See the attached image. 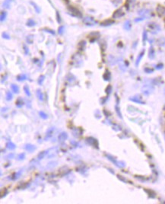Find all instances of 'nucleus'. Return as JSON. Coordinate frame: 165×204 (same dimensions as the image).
<instances>
[{
	"instance_id": "nucleus-54",
	"label": "nucleus",
	"mask_w": 165,
	"mask_h": 204,
	"mask_svg": "<svg viewBox=\"0 0 165 204\" xmlns=\"http://www.w3.org/2000/svg\"><path fill=\"white\" fill-rule=\"evenodd\" d=\"M2 37L5 38V39H7V40H9V39H10V36H9V34H7V33H5V32L2 33Z\"/></svg>"
},
{
	"instance_id": "nucleus-7",
	"label": "nucleus",
	"mask_w": 165,
	"mask_h": 204,
	"mask_svg": "<svg viewBox=\"0 0 165 204\" xmlns=\"http://www.w3.org/2000/svg\"><path fill=\"white\" fill-rule=\"evenodd\" d=\"M139 14L141 17H143L144 18H149L152 16V11L149 9H141L139 11Z\"/></svg>"
},
{
	"instance_id": "nucleus-17",
	"label": "nucleus",
	"mask_w": 165,
	"mask_h": 204,
	"mask_svg": "<svg viewBox=\"0 0 165 204\" xmlns=\"http://www.w3.org/2000/svg\"><path fill=\"white\" fill-rule=\"evenodd\" d=\"M152 88H151V86L149 85H144V87L142 88V91L145 95H148L149 94L152 93Z\"/></svg>"
},
{
	"instance_id": "nucleus-11",
	"label": "nucleus",
	"mask_w": 165,
	"mask_h": 204,
	"mask_svg": "<svg viewBox=\"0 0 165 204\" xmlns=\"http://www.w3.org/2000/svg\"><path fill=\"white\" fill-rule=\"evenodd\" d=\"M156 12L158 14V16L162 17L165 15V6L161 5H158L156 8Z\"/></svg>"
},
{
	"instance_id": "nucleus-60",
	"label": "nucleus",
	"mask_w": 165,
	"mask_h": 204,
	"mask_svg": "<svg viewBox=\"0 0 165 204\" xmlns=\"http://www.w3.org/2000/svg\"><path fill=\"white\" fill-rule=\"evenodd\" d=\"M65 2H66V3H69V0H63Z\"/></svg>"
},
{
	"instance_id": "nucleus-45",
	"label": "nucleus",
	"mask_w": 165,
	"mask_h": 204,
	"mask_svg": "<svg viewBox=\"0 0 165 204\" xmlns=\"http://www.w3.org/2000/svg\"><path fill=\"white\" fill-rule=\"evenodd\" d=\"M42 30H43V31H45V32H48V33H50V34H53V35L55 34V31H54L53 30L50 29V28H47V27H44V28H43Z\"/></svg>"
},
{
	"instance_id": "nucleus-49",
	"label": "nucleus",
	"mask_w": 165,
	"mask_h": 204,
	"mask_svg": "<svg viewBox=\"0 0 165 204\" xmlns=\"http://www.w3.org/2000/svg\"><path fill=\"white\" fill-rule=\"evenodd\" d=\"M100 46H101V49L102 51H105L106 48H107V43L105 42H101V43H100Z\"/></svg>"
},
{
	"instance_id": "nucleus-58",
	"label": "nucleus",
	"mask_w": 165,
	"mask_h": 204,
	"mask_svg": "<svg viewBox=\"0 0 165 204\" xmlns=\"http://www.w3.org/2000/svg\"><path fill=\"white\" fill-rule=\"evenodd\" d=\"M144 19H145V18H144L143 17H141V18H136V19H135V21H136V22H138V21H143Z\"/></svg>"
},
{
	"instance_id": "nucleus-39",
	"label": "nucleus",
	"mask_w": 165,
	"mask_h": 204,
	"mask_svg": "<svg viewBox=\"0 0 165 204\" xmlns=\"http://www.w3.org/2000/svg\"><path fill=\"white\" fill-rule=\"evenodd\" d=\"M112 90H113V88H112V86L110 85H107V88H106V89H105V92H106V94L107 95H110L111 92H112Z\"/></svg>"
},
{
	"instance_id": "nucleus-30",
	"label": "nucleus",
	"mask_w": 165,
	"mask_h": 204,
	"mask_svg": "<svg viewBox=\"0 0 165 204\" xmlns=\"http://www.w3.org/2000/svg\"><path fill=\"white\" fill-rule=\"evenodd\" d=\"M26 24H27V27H34V26L36 25V22H35V21H34V19H31V18H30V19H28V20H27V21Z\"/></svg>"
},
{
	"instance_id": "nucleus-40",
	"label": "nucleus",
	"mask_w": 165,
	"mask_h": 204,
	"mask_svg": "<svg viewBox=\"0 0 165 204\" xmlns=\"http://www.w3.org/2000/svg\"><path fill=\"white\" fill-rule=\"evenodd\" d=\"M39 115H40V117L42 119H43V120H46V119L48 118V115H47L46 113H44L43 111H40V112H39Z\"/></svg>"
},
{
	"instance_id": "nucleus-61",
	"label": "nucleus",
	"mask_w": 165,
	"mask_h": 204,
	"mask_svg": "<svg viewBox=\"0 0 165 204\" xmlns=\"http://www.w3.org/2000/svg\"><path fill=\"white\" fill-rule=\"evenodd\" d=\"M164 24H165V18H164Z\"/></svg>"
},
{
	"instance_id": "nucleus-6",
	"label": "nucleus",
	"mask_w": 165,
	"mask_h": 204,
	"mask_svg": "<svg viewBox=\"0 0 165 204\" xmlns=\"http://www.w3.org/2000/svg\"><path fill=\"white\" fill-rule=\"evenodd\" d=\"M101 37V34L99 32L97 31H95V32H91L88 35V37L89 39V41L91 43H94L95 42L96 40H97L99 39V37Z\"/></svg>"
},
{
	"instance_id": "nucleus-14",
	"label": "nucleus",
	"mask_w": 165,
	"mask_h": 204,
	"mask_svg": "<svg viewBox=\"0 0 165 204\" xmlns=\"http://www.w3.org/2000/svg\"><path fill=\"white\" fill-rule=\"evenodd\" d=\"M83 133V130L80 127H78V128H74L72 130V135L75 136V137H80Z\"/></svg>"
},
{
	"instance_id": "nucleus-43",
	"label": "nucleus",
	"mask_w": 165,
	"mask_h": 204,
	"mask_svg": "<svg viewBox=\"0 0 165 204\" xmlns=\"http://www.w3.org/2000/svg\"><path fill=\"white\" fill-rule=\"evenodd\" d=\"M27 42L28 43H33V42H34V36L33 35H28L27 37Z\"/></svg>"
},
{
	"instance_id": "nucleus-5",
	"label": "nucleus",
	"mask_w": 165,
	"mask_h": 204,
	"mask_svg": "<svg viewBox=\"0 0 165 204\" xmlns=\"http://www.w3.org/2000/svg\"><path fill=\"white\" fill-rule=\"evenodd\" d=\"M85 141H86V143L88 144V145H90V146H94V148H97V149H99V144H98V141H97V139H94V137H91V136H88V137H87L86 139H85Z\"/></svg>"
},
{
	"instance_id": "nucleus-51",
	"label": "nucleus",
	"mask_w": 165,
	"mask_h": 204,
	"mask_svg": "<svg viewBox=\"0 0 165 204\" xmlns=\"http://www.w3.org/2000/svg\"><path fill=\"white\" fill-rule=\"evenodd\" d=\"M145 191H146L147 193H148V194H149V196H150L151 197H152V198L155 197V194L153 191H150V190H145Z\"/></svg>"
},
{
	"instance_id": "nucleus-44",
	"label": "nucleus",
	"mask_w": 165,
	"mask_h": 204,
	"mask_svg": "<svg viewBox=\"0 0 165 204\" xmlns=\"http://www.w3.org/2000/svg\"><path fill=\"white\" fill-rule=\"evenodd\" d=\"M13 96H12V94L11 93V91H7L6 92V96H5V99L7 101H11L12 99Z\"/></svg>"
},
{
	"instance_id": "nucleus-29",
	"label": "nucleus",
	"mask_w": 165,
	"mask_h": 204,
	"mask_svg": "<svg viewBox=\"0 0 165 204\" xmlns=\"http://www.w3.org/2000/svg\"><path fill=\"white\" fill-rule=\"evenodd\" d=\"M21 174H22V171H18V172L14 173V174L12 175V176H11V179H12L13 181L18 179V178L21 177Z\"/></svg>"
},
{
	"instance_id": "nucleus-4",
	"label": "nucleus",
	"mask_w": 165,
	"mask_h": 204,
	"mask_svg": "<svg viewBox=\"0 0 165 204\" xmlns=\"http://www.w3.org/2000/svg\"><path fill=\"white\" fill-rule=\"evenodd\" d=\"M83 23L87 26H94L97 24V21H95L92 17L86 16L83 18Z\"/></svg>"
},
{
	"instance_id": "nucleus-50",
	"label": "nucleus",
	"mask_w": 165,
	"mask_h": 204,
	"mask_svg": "<svg viewBox=\"0 0 165 204\" xmlns=\"http://www.w3.org/2000/svg\"><path fill=\"white\" fill-rule=\"evenodd\" d=\"M25 158V153H21L18 155L17 157V159L19 160V161H21V160H24Z\"/></svg>"
},
{
	"instance_id": "nucleus-19",
	"label": "nucleus",
	"mask_w": 165,
	"mask_h": 204,
	"mask_svg": "<svg viewBox=\"0 0 165 204\" xmlns=\"http://www.w3.org/2000/svg\"><path fill=\"white\" fill-rule=\"evenodd\" d=\"M136 0H126V5H125L126 8L128 10H129L132 7H133V6L135 5V4H136Z\"/></svg>"
},
{
	"instance_id": "nucleus-20",
	"label": "nucleus",
	"mask_w": 165,
	"mask_h": 204,
	"mask_svg": "<svg viewBox=\"0 0 165 204\" xmlns=\"http://www.w3.org/2000/svg\"><path fill=\"white\" fill-rule=\"evenodd\" d=\"M86 47V41L85 40H81L78 43V49L80 51H84Z\"/></svg>"
},
{
	"instance_id": "nucleus-22",
	"label": "nucleus",
	"mask_w": 165,
	"mask_h": 204,
	"mask_svg": "<svg viewBox=\"0 0 165 204\" xmlns=\"http://www.w3.org/2000/svg\"><path fill=\"white\" fill-rule=\"evenodd\" d=\"M148 57L151 59H153L155 57V50L153 46H151L148 51Z\"/></svg>"
},
{
	"instance_id": "nucleus-48",
	"label": "nucleus",
	"mask_w": 165,
	"mask_h": 204,
	"mask_svg": "<svg viewBox=\"0 0 165 204\" xmlns=\"http://www.w3.org/2000/svg\"><path fill=\"white\" fill-rule=\"evenodd\" d=\"M115 109H116V112H117V114H118L119 117H120V118H122V114H121V112H120V107H119L118 104H117V105H116V107H115Z\"/></svg>"
},
{
	"instance_id": "nucleus-24",
	"label": "nucleus",
	"mask_w": 165,
	"mask_h": 204,
	"mask_svg": "<svg viewBox=\"0 0 165 204\" xmlns=\"http://www.w3.org/2000/svg\"><path fill=\"white\" fill-rule=\"evenodd\" d=\"M6 148H7L8 149H9V150H14V149H15V148H16V145H15L14 143H12V142H11V141H8V142H7V143H6Z\"/></svg>"
},
{
	"instance_id": "nucleus-12",
	"label": "nucleus",
	"mask_w": 165,
	"mask_h": 204,
	"mask_svg": "<svg viewBox=\"0 0 165 204\" xmlns=\"http://www.w3.org/2000/svg\"><path fill=\"white\" fill-rule=\"evenodd\" d=\"M114 23H115V21H114L113 19L107 18V19L104 20V21L101 23V26H103V27H107V26H110V25L113 24Z\"/></svg>"
},
{
	"instance_id": "nucleus-9",
	"label": "nucleus",
	"mask_w": 165,
	"mask_h": 204,
	"mask_svg": "<svg viewBox=\"0 0 165 204\" xmlns=\"http://www.w3.org/2000/svg\"><path fill=\"white\" fill-rule=\"evenodd\" d=\"M58 153V147H53L50 149H48V153H47V158L51 159L53 157H55Z\"/></svg>"
},
{
	"instance_id": "nucleus-2",
	"label": "nucleus",
	"mask_w": 165,
	"mask_h": 204,
	"mask_svg": "<svg viewBox=\"0 0 165 204\" xmlns=\"http://www.w3.org/2000/svg\"><path fill=\"white\" fill-rule=\"evenodd\" d=\"M81 62H82V58H81V56L80 54L76 53V54H75L72 56V62H71V64L72 65H73L75 67H78V66H79L81 64Z\"/></svg>"
},
{
	"instance_id": "nucleus-15",
	"label": "nucleus",
	"mask_w": 165,
	"mask_h": 204,
	"mask_svg": "<svg viewBox=\"0 0 165 204\" xmlns=\"http://www.w3.org/2000/svg\"><path fill=\"white\" fill-rule=\"evenodd\" d=\"M130 101H133V102H136V103H138V104H145V101H143L141 98V97H139V96H134V97H131L129 98Z\"/></svg>"
},
{
	"instance_id": "nucleus-1",
	"label": "nucleus",
	"mask_w": 165,
	"mask_h": 204,
	"mask_svg": "<svg viewBox=\"0 0 165 204\" xmlns=\"http://www.w3.org/2000/svg\"><path fill=\"white\" fill-rule=\"evenodd\" d=\"M67 9H68V11L69 12V14L72 16L75 17V18H82V13L75 6H74V5H69L68 8H67Z\"/></svg>"
},
{
	"instance_id": "nucleus-8",
	"label": "nucleus",
	"mask_w": 165,
	"mask_h": 204,
	"mask_svg": "<svg viewBox=\"0 0 165 204\" xmlns=\"http://www.w3.org/2000/svg\"><path fill=\"white\" fill-rule=\"evenodd\" d=\"M125 15V12L123 11V8H118V9H117L114 12H113V15H112V17H113V18H116V19H118V18H122V17H123Z\"/></svg>"
},
{
	"instance_id": "nucleus-62",
	"label": "nucleus",
	"mask_w": 165,
	"mask_h": 204,
	"mask_svg": "<svg viewBox=\"0 0 165 204\" xmlns=\"http://www.w3.org/2000/svg\"><path fill=\"white\" fill-rule=\"evenodd\" d=\"M164 109H165V105H164Z\"/></svg>"
},
{
	"instance_id": "nucleus-16",
	"label": "nucleus",
	"mask_w": 165,
	"mask_h": 204,
	"mask_svg": "<svg viewBox=\"0 0 165 204\" xmlns=\"http://www.w3.org/2000/svg\"><path fill=\"white\" fill-rule=\"evenodd\" d=\"M37 147L33 144H26L24 146V149L29 152H34L36 150Z\"/></svg>"
},
{
	"instance_id": "nucleus-3",
	"label": "nucleus",
	"mask_w": 165,
	"mask_h": 204,
	"mask_svg": "<svg viewBox=\"0 0 165 204\" xmlns=\"http://www.w3.org/2000/svg\"><path fill=\"white\" fill-rule=\"evenodd\" d=\"M148 27L150 31H151L152 34H154L158 33V32L161 31V30L160 25L158 24L155 23V22H151V23H148Z\"/></svg>"
},
{
	"instance_id": "nucleus-42",
	"label": "nucleus",
	"mask_w": 165,
	"mask_h": 204,
	"mask_svg": "<svg viewBox=\"0 0 165 204\" xmlns=\"http://www.w3.org/2000/svg\"><path fill=\"white\" fill-rule=\"evenodd\" d=\"M64 31H65V26H63V25L59 26V28H58V33H59V34H60V35L63 34Z\"/></svg>"
},
{
	"instance_id": "nucleus-33",
	"label": "nucleus",
	"mask_w": 165,
	"mask_h": 204,
	"mask_svg": "<svg viewBox=\"0 0 165 204\" xmlns=\"http://www.w3.org/2000/svg\"><path fill=\"white\" fill-rule=\"evenodd\" d=\"M59 172H60V175H61V176H64V175H68V174L70 172V169H69L67 167H65V170L62 171V169L61 168V169L59 170Z\"/></svg>"
},
{
	"instance_id": "nucleus-41",
	"label": "nucleus",
	"mask_w": 165,
	"mask_h": 204,
	"mask_svg": "<svg viewBox=\"0 0 165 204\" xmlns=\"http://www.w3.org/2000/svg\"><path fill=\"white\" fill-rule=\"evenodd\" d=\"M30 4L34 6V9L36 10V11L37 12V13H40V7H38L37 6V5L36 4V3H34V2H30Z\"/></svg>"
},
{
	"instance_id": "nucleus-10",
	"label": "nucleus",
	"mask_w": 165,
	"mask_h": 204,
	"mask_svg": "<svg viewBox=\"0 0 165 204\" xmlns=\"http://www.w3.org/2000/svg\"><path fill=\"white\" fill-rule=\"evenodd\" d=\"M54 131H55V127H50V128L46 130V135H45V137H44V140H45V141H47L48 139H50L53 136Z\"/></svg>"
},
{
	"instance_id": "nucleus-52",
	"label": "nucleus",
	"mask_w": 165,
	"mask_h": 204,
	"mask_svg": "<svg viewBox=\"0 0 165 204\" xmlns=\"http://www.w3.org/2000/svg\"><path fill=\"white\" fill-rule=\"evenodd\" d=\"M144 71L146 73H152L154 72V69H151V68H148V67H146V68L144 69Z\"/></svg>"
},
{
	"instance_id": "nucleus-59",
	"label": "nucleus",
	"mask_w": 165,
	"mask_h": 204,
	"mask_svg": "<svg viewBox=\"0 0 165 204\" xmlns=\"http://www.w3.org/2000/svg\"><path fill=\"white\" fill-rule=\"evenodd\" d=\"M71 143H72V144H73L75 146H77L78 145V143H76V142H74V141H71Z\"/></svg>"
},
{
	"instance_id": "nucleus-28",
	"label": "nucleus",
	"mask_w": 165,
	"mask_h": 204,
	"mask_svg": "<svg viewBox=\"0 0 165 204\" xmlns=\"http://www.w3.org/2000/svg\"><path fill=\"white\" fill-rule=\"evenodd\" d=\"M15 104H16V107H17L21 108V107L24 104V100H23L21 98H18L17 99Z\"/></svg>"
},
{
	"instance_id": "nucleus-46",
	"label": "nucleus",
	"mask_w": 165,
	"mask_h": 204,
	"mask_svg": "<svg viewBox=\"0 0 165 204\" xmlns=\"http://www.w3.org/2000/svg\"><path fill=\"white\" fill-rule=\"evenodd\" d=\"M148 38V35H147V31L144 30L143 32V35H142V41H143V44H145V42L147 40Z\"/></svg>"
},
{
	"instance_id": "nucleus-32",
	"label": "nucleus",
	"mask_w": 165,
	"mask_h": 204,
	"mask_svg": "<svg viewBox=\"0 0 165 204\" xmlns=\"http://www.w3.org/2000/svg\"><path fill=\"white\" fill-rule=\"evenodd\" d=\"M11 90H12V91L14 93H15V94L19 93V87L18 85H16L14 84H11Z\"/></svg>"
},
{
	"instance_id": "nucleus-38",
	"label": "nucleus",
	"mask_w": 165,
	"mask_h": 204,
	"mask_svg": "<svg viewBox=\"0 0 165 204\" xmlns=\"http://www.w3.org/2000/svg\"><path fill=\"white\" fill-rule=\"evenodd\" d=\"M44 79H45V75H40V77H39V78H38V79H37V83H38V85H41L43 84V82Z\"/></svg>"
},
{
	"instance_id": "nucleus-34",
	"label": "nucleus",
	"mask_w": 165,
	"mask_h": 204,
	"mask_svg": "<svg viewBox=\"0 0 165 204\" xmlns=\"http://www.w3.org/2000/svg\"><path fill=\"white\" fill-rule=\"evenodd\" d=\"M12 2H13V0H5V2H3V7L6 8H9L10 5Z\"/></svg>"
},
{
	"instance_id": "nucleus-27",
	"label": "nucleus",
	"mask_w": 165,
	"mask_h": 204,
	"mask_svg": "<svg viewBox=\"0 0 165 204\" xmlns=\"http://www.w3.org/2000/svg\"><path fill=\"white\" fill-rule=\"evenodd\" d=\"M36 95H37V98H38L40 101H43V92H42V91H41L40 88L37 89V91H36Z\"/></svg>"
},
{
	"instance_id": "nucleus-25",
	"label": "nucleus",
	"mask_w": 165,
	"mask_h": 204,
	"mask_svg": "<svg viewBox=\"0 0 165 204\" xmlns=\"http://www.w3.org/2000/svg\"><path fill=\"white\" fill-rule=\"evenodd\" d=\"M47 153H48V150H44L43 152H40L37 155V159L38 160H41V159H44V157H46L47 155Z\"/></svg>"
},
{
	"instance_id": "nucleus-53",
	"label": "nucleus",
	"mask_w": 165,
	"mask_h": 204,
	"mask_svg": "<svg viewBox=\"0 0 165 204\" xmlns=\"http://www.w3.org/2000/svg\"><path fill=\"white\" fill-rule=\"evenodd\" d=\"M23 49H24V51L25 55H27L29 53V49H28V47L25 44H24L23 45Z\"/></svg>"
},
{
	"instance_id": "nucleus-56",
	"label": "nucleus",
	"mask_w": 165,
	"mask_h": 204,
	"mask_svg": "<svg viewBox=\"0 0 165 204\" xmlns=\"http://www.w3.org/2000/svg\"><path fill=\"white\" fill-rule=\"evenodd\" d=\"M14 153H10L6 156V159H14Z\"/></svg>"
},
{
	"instance_id": "nucleus-13",
	"label": "nucleus",
	"mask_w": 165,
	"mask_h": 204,
	"mask_svg": "<svg viewBox=\"0 0 165 204\" xmlns=\"http://www.w3.org/2000/svg\"><path fill=\"white\" fill-rule=\"evenodd\" d=\"M69 137V135L66 132H62L61 133H59V136H58V139H59V142L62 143H64Z\"/></svg>"
},
{
	"instance_id": "nucleus-55",
	"label": "nucleus",
	"mask_w": 165,
	"mask_h": 204,
	"mask_svg": "<svg viewBox=\"0 0 165 204\" xmlns=\"http://www.w3.org/2000/svg\"><path fill=\"white\" fill-rule=\"evenodd\" d=\"M56 20H57V22L59 24V23H61V17H60V15H59V11H56Z\"/></svg>"
},
{
	"instance_id": "nucleus-26",
	"label": "nucleus",
	"mask_w": 165,
	"mask_h": 204,
	"mask_svg": "<svg viewBox=\"0 0 165 204\" xmlns=\"http://www.w3.org/2000/svg\"><path fill=\"white\" fill-rule=\"evenodd\" d=\"M123 27H124V29L126 30H130L131 28H132V24H131V21H130L129 20L126 21L125 23H124Z\"/></svg>"
},
{
	"instance_id": "nucleus-18",
	"label": "nucleus",
	"mask_w": 165,
	"mask_h": 204,
	"mask_svg": "<svg viewBox=\"0 0 165 204\" xmlns=\"http://www.w3.org/2000/svg\"><path fill=\"white\" fill-rule=\"evenodd\" d=\"M66 81L70 84H73L76 81V78L74 75L70 73V74H68L66 75Z\"/></svg>"
},
{
	"instance_id": "nucleus-37",
	"label": "nucleus",
	"mask_w": 165,
	"mask_h": 204,
	"mask_svg": "<svg viewBox=\"0 0 165 204\" xmlns=\"http://www.w3.org/2000/svg\"><path fill=\"white\" fill-rule=\"evenodd\" d=\"M6 17H7V12L2 11L1 12V15H0V20H1V21L2 22L3 21H5V18H6Z\"/></svg>"
},
{
	"instance_id": "nucleus-23",
	"label": "nucleus",
	"mask_w": 165,
	"mask_h": 204,
	"mask_svg": "<svg viewBox=\"0 0 165 204\" xmlns=\"http://www.w3.org/2000/svg\"><path fill=\"white\" fill-rule=\"evenodd\" d=\"M145 51L143 50H142V51H141V53L139 54V56H138V57H137V59H136V66H139V62H140L141 59H142L143 56L145 55Z\"/></svg>"
},
{
	"instance_id": "nucleus-21",
	"label": "nucleus",
	"mask_w": 165,
	"mask_h": 204,
	"mask_svg": "<svg viewBox=\"0 0 165 204\" xmlns=\"http://www.w3.org/2000/svg\"><path fill=\"white\" fill-rule=\"evenodd\" d=\"M103 79L105 80V81H110V79H111V75H110V72L108 69H106L104 75H103Z\"/></svg>"
},
{
	"instance_id": "nucleus-36",
	"label": "nucleus",
	"mask_w": 165,
	"mask_h": 204,
	"mask_svg": "<svg viewBox=\"0 0 165 204\" xmlns=\"http://www.w3.org/2000/svg\"><path fill=\"white\" fill-rule=\"evenodd\" d=\"M158 44L161 46H165V38L164 37H161L158 40Z\"/></svg>"
},
{
	"instance_id": "nucleus-47",
	"label": "nucleus",
	"mask_w": 165,
	"mask_h": 204,
	"mask_svg": "<svg viewBox=\"0 0 165 204\" xmlns=\"http://www.w3.org/2000/svg\"><path fill=\"white\" fill-rule=\"evenodd\" d=\"M30 185V184L29 183H24V184H21L18 187V188H19V189H24V188H27L28 186Z\"/></svg>"
},
{
	"instance_id": "nucleus-35",
	"label": "nucleus",
	"mask_w": 165,
	"mask_h": 204,
	"mask_svg": "<svg viewBox=\"0 0 165 204\" xmlns=\"http://www.w3.org/2000/svg\"><path fill=\"white\" fill-rule=\"evenodd\" d=\"M24 93L26 94V95H27V97H30V88H29V87H28L27 85H25L24 86Z\"/></svg>"
},
{
	"instance_id": "nucleus-31",
	"label": "nucleus",
	"mask_w": 165,
	"mask_h": 204,
	"mask_svg": "<svg viewBox=\"0 0 165 204\" xmlns=\"http://www.w3.org/2000/svg\"><path fill=\"white\" fill-rule=\"evenodd\" d=\"M27 79V75L26 74H20L17 76V80L19 82H23Z\"/></svg>"
},
{
	"instance_id": "nucleus-57",
	"label": "nucleus",
	"mask_w": 165,
	"mask_h": 204,
	"mask_svg": "<svg viewBox=\"0 0 165 204\" xmlns=\"http://www.w3.org/2000/svg\"><path fill=\"white\" fill-rule=\"evenodd\" d=\"M163 67H164V65L162 63H159V64H158L156 66V69H163Z\"/></svg>"
}]
</instances>
